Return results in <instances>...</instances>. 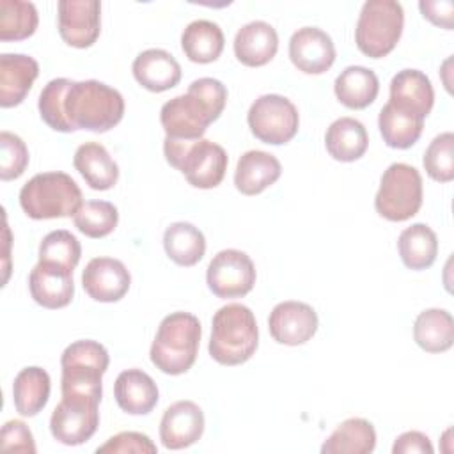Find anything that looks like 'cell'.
<instances>
[{
	"label": "cell",
	"mask_w": 454,
	"mask_h": 454,
	"mask_svg": "<svg viewBox=\"0 0 454 454\" xmlns=\"http://www.w3.org/2000/svg\"><path fill=\"white\" fill-rule=\"evenodd\" d=\"M37 108L41 119L55 131L105 133L121 122L124 99L117 89L98 80L53 78L41 90Z\"/></svg>",
	"instance_id": "6da1fadb"
},
{
	"label": "cell",
	"mask_w": 454,
	"mask_h": 454,
	"mask_svg": "<svg viewBox=\"0 0 454 454\" xmlns=\"http://www.w3.org/2000/svg\"><path fill=\"white\" fill-rule=\"evenodd\" d=\"M227 103V89L216 78H199L186 94L176 96L161 106L160 121L168 138L199 140L207 126L220 117Z\"/></svg>",
	"instance_id": "7a4b0ae2"
},
{
	"label": "cell",
	"mask_w": 454,
	"mask_h": 454,
	"mask_svg": "<svg viewBox=\"0 0 454 454\" xmlns=\"http://www.w3.org/2000/svg\"><path fill=\"white\" fill-rule=\"evenodd\" d=\"M259 344L254 312L243 303H229L213 316L209 355L222 365H239L252 358Z\"/></svg>",
	"instance_id": "3957f363"
},
{
	"label": "cell",
	"mask_w": 454,
	"mask_h": 454,
	"mask_svg": "<svg viewBox=\"0 0 454 454\" xmlns=\"http://www.w3.org/2000/svg\"><path fill=\"white\" fill-rule=\"evenodd\" d=\"M200 333V321L193 314L172 312L165 316L151 344V362L170 376L186 372L195 364Z\"/></svg>",
	"instance_id": "277c9868"
},
{
	"label": "cell",
	"mask_w": 454,
	"mask_h": 454,
	"mask_svg": "<svg viewBox=\"0 0 454 454\" xmlns=\"http://www.w3.org/2000/svg\"><path fill=\"white\" fill-rule=\"evenodd\" d=\"M82 204V190L66 172L35 174L20 190V206L32 220L74 216Z\"/></svg>",
	"instance_id": "5b68a950"
},
{
	"label": "cell",
	"mask_w": 454,
	"mask_h": 454,
	"mask_svg": "<svg viewBox=\"0 0 454 454\" xmlns=\"http://www.w3.org/2000/svg\"><path fill=\"white\" fill-rule=\"evenodd\" d=\"M108 351L98 340H76L69 344L62 356V397L101 401V378L108 369Z\"/></svg>",
	"instance_id": "8992f818"
},
{
	"label": "cell",
	"mask_w": 454,
	"mask_h": 454,
	"mask_svg": "<svg viewBox=\"0 0 454 454\" xmlns=\"http://www.w3.org/2000/svg\"><path fill=\"white\" fill-rule=\"evenodd\" d=\"M163 153L165 160L181 170L192 186L202 190L218 186L229 163L225 149L207 138L174 140L165 137Z\"/></svg>",
	"instance_id": "52a82bcc"
},
{
	"label": "cell",
	"mask_w": 454,
	"mask_h": 454,
	"mask_svg": "<svg viewBox=\"0 0 454 454\" xmlns=\"http://www.w3.org/2000/svg\"><path fill=\"white\" fill-rule=\"evenodd\" d=\"M404 25L403 5L395 0H367L362 5L355 43L358 50L371 57L381 59L388 55L401 39Z\"/></svg>",
	"instance_id": "ba28073f"
},
{
	"label": "cell",
	"mask_w": 454,
	"mask_h": 454,
	"mask_svg": "<svg viewBox=\"0 0 454 454\" xmlns=\"http://www.w3.org/2000/svg\"><path fill=\"white\" fill-rule=\"evenodd\" d=\"M422 206V177L408 163H392L381 176L374 207L390 222H404Z\"/></svg>",
	"instance_id": "9c48e42d"
},
{
	"label": "cell",
	"mask_w": 454,
	"mask_h": 454,
	"mask_svg": "<svg viewBox=\"0 0 454 454\" xmlns=\"http://www.w3.org/2000/svg\"><path fill=\"white\" fill-rule=\"evenodd\" d=\"M248 128L264 144H287L298 133L300 115L296 106L280 94L259 96L247 115Z\"/></svg>",
	"instance_id": "30bf717a"
},
{
	"label": "cell",
	"mask_w": 454,
	"mask_h": 454,
	"mask_svg": "<svg viewBox=\"0 0 454 454\" xmlns=\"http://www.w3.org/2000/svg\"><path fill=\"white\" fill-rule=\"evenodd\" d=\"M206 280L211 293L218 298H241L255 284V266L241 250H220L207 264Z\"/></svg>",
	"instance_id": "8fae6325"
},
{
	"label": "cell",
	"mask_w": 454,
	"mask_h": 454,
	"mask_svg": "<svg viewBox=\"0 0 454 454\" xmlns=\"http://www.w3.org/2000/svg\"><path fill=\"white\" fill-rule=\"evenodd\" d=\"M99 403L62 397L50 419L51 436L64 445H82L92 438L99 426Z\"/></svg>",
	"instance_id": "7c38bea8"
},
{
	"label": "cell",
	"mask_w": 454,
	"mask_h": 454,
	"mask_svg": "<svg viewBox=\"0 0 454 454\" xmlns=\"http://www.w3.org/2000/svg\"><path fill=\"white\" fill-rule=\"evenodd\" d=\"M59 34L74 48H89L101 32V4L98 0H60Z\"/></svg>",
	"instance_id": "4fadbf2b"
},
{
	"label": "cell",
	"mask_w": 454,
	"mask_h": 454,
	"mask_svg": "<svg viewBox=\"0 0 454 454\" xmlns=\"http://www.w3.org/2000/svg\"><path fill=\"white\" fill-rule=\"evenodd\" d=\"M268 328L278 344L300 346L310 340L316 333L317 314L303 301H282L270 312Z\"/></svg>",
	"instance_id": "5bb4252c"
},
{
	"label": "cell",
	"mask_w": 454,
	"mask_h": 454,
	"mask_svg": "<svg viewBox=\"0 0 454 454\" xmlns=\"http://www.w3.org/2000/svg\"><path fill=\"white\" fill-rule=\"evenodd\" d=\"M131 284V275L124 262L114 257H94L87 262L82 273L85 293L103 303L119 301L124 298Z\"/></svg>",
	"instance_id": "9a60e30c"
},
{
	"label": "cell",
	"mask_w": 454,
	"mask_h": 454,
	"mask_svg": "<svg viewBox=\"0 0 454 454\" xmlns=\"http://www.w3.org/2000/svg\"><path fill=\"white\" fill-rule=\"evenodd\" d=\"M291 62L307 74L328 71L335 60L332 37L317 27H301L289 39Z\"/></svg>",
	"instance_id": "2e32d148"
},
{
	"label": "cell",
	"mask_w": 454,
	"mask_h": 454,
	"mask_svg": "<svg viewBox=\"0 0 454 454\" xmlns=\"http://www.w3.org/2000/svg\"><path fill=\"white\" fill-rule=\"evenodd\" d=\"M204 433V413L193 401L170 404L160 422V440L165 449L179 450L193 445Z\"/></svg>",
	"instance_id": "e0dca14e"
},
{
	"label": "cell",
	"mask_w": 454,
	"mask_h": 454,
	"mask_svg": "<svg viewBox=\"0 0 454 454\" xmlns=\"http://www.w3.org/2000/svg\"><path fill=\"white\" fill-rule=\"evenodd\" d=\"M28 289L34 301L44 309H62L74 294L73 270L39 261L28 275Z\"/></svg>",
	"instance_id": "ac0fdd59"
},
{
	"label": "cell",
	"mask_w": 454,
	"mask_h": 454,
	"mask_svg": "<svg viewBox=\"0 0 454 454\" xmlns=\"http://www.w3.org/2000/svg\"><path fill=\"white\" fill-rule=\"evenodd\" d=\"M394 106L411 115L426 119L434 103L431 80L419 69H403L390 82V99Z\"/></svg>",
	"instance_id": "d6986e66"
},
{
	"label": "cell",
	"mask_w": 454,
	"mask_h": 454,
	"mask_svg": "<svg viewBox=\"0 0 454 454\" xmlns=\"http://www.w3.org/2000/svg\"><path fill=\"white\" fill-rule=\"evenodd\" d=\"M39 74V64L23 53L0 55V106L20 105Z\"/></svg>",
	"instance_id": "ffe728a7"
},
{
	"label": "cell",
	"mask_w": 454,
	"mask_h": 454,
	"mask_svg": "<svg viewBox=\"0 0 454 454\" xmlns=\"http://www.w3.org/2000/svg\"><path fill=\"white\" fill-rule=\"evenodd\" d=\"M135 80L151 92H163L176 87L181 80V66L168 51L149 48L133 60Z\"/></svg>",
	"instance_id": "44dd1931"
},
{
	"label": "cell",
	"mask_w": 454,
	"mask_h": 454,
	"mask_svg": "<svg viewBox=\"0 0 454 454\" xmlns=\"http://www.w3.org/2000/svg\"><path fill=\"white\" fill-rule=\"evenodd\" d=\"M278 50L277 30L266 21H250L243 25L234 37V55L248 67L268 64Z\"/></svg>",
	"instance_id": "7402d4cb"
},
{
	"label": "cell",
	"mask_w": 454,
	"mask_h": 454,
	"mask_svg": "<svg viewBox=\"0 0 454 454\" xmlns=\"http://www.w3.org/2000/svg\"><path fill=\"white\" fill-rule=\"evenodd\" d=\"M119 408L129 415H147L158 403V387L142 369L122 371L114 385Z\"/></svg>",
	"instance_id": "603a6c76"
},
{
	"label": "cell",
	"mask_w": 454,
	"mask_h": 454,
	"mask_svg": "<svg viewBox=\"0 0 454 454\" xmlns=\"http://www.w3.org/2000/svg\"><path fill=\"white\" fill-rule=\"evenodd\" d=\"M282 174L280 161L266 151H247L241 154L234 172V184L243 195H257L271 186Z\"/></svg>",
	"instance_id": "cb8c5ba5"
},
{
	"label": "cell",
	"mask_w": 454,
	"mask_h": 454,
	"mask_svg": "<svg viewBox=\"0 0 454 454\" xmlns=\"http://www.w3.org/2000/svg\"><path fill=\"white\" fill-rule=\"evenodd\" d=\"M73 165L92 190H110L119 179L117 163L108 154L105 145L98 142H85L78 145Z\"/></svg>",
	"instance_id": "d4e9b609"
},
{
	"label": "cell",
	"mask_w": 454,
	"mask_h": 454,
	"mask_svg": "<svg viewBox=\"0 0 454 454\" xmlns=\"http://www.w3.org/2000/svg\"><path fill=\"white\" fill-rule=\"evenodd\" d=\"M328 154L337 161H355L362 158L369 145L365 126L353 117L333 121L325 135Z\"/></svg>",
	"instance_id": "484cf974"
},
{
	"label": "cell",
	"mask_w": 454,
	"mask_h": 454,
	"mask_svg": "<svg viewBox=\"0 0 454 454\" xmlns=\"http://www.w3.org/2000/svg\"><path fill=\"white\" fill-rule=\"evenodd\" d=\"M333 90L344 106L362 110L376 99L380 82L372 69L364 66H349L335 78Z\"/></svg>",
	"instance_id": "4316f807"
},
{
	"label": "cell",
	"mask_w": 454,
	"mask_h": 454,
	"mask_svg": "<svg viewBox=\"0 0 454 454\" xmlns=\"http://www.w3.org/2000/svg\"><path fill=\"white\" fill-rule=\"evenodd\" d=\"M225 37L222 28L209 20H195L181 34L184 55L197 64L215 62L223 51Z\"/></svg>",
	"instance_id": "83f0119b"
},
{
	"label": "cell",
	"mask_w": 454,
	"mask_h": 454,
	"mask_svg": "<svg viewBox=\"0 0 454 454\" xmlns=\"http://www.w3.org/2000/svg\"><path fill=\"white\" fill-rule=\"evenodd\" d=\"M50 374L41 367L21 369L12 383L14 408L23 417L37 415L50 399Z\"/></svg>",
	"instance_id": "f1b7e54d"
},
{
	"label": "cell",
	"mask_w": 454,
	"mask_h": 454,
	"mask_svg": "<svg viewBox=\"0 0 454 454\" xmlns=\"http://www.w3.org/2000/svg\"><path fill=\"white\" fill-rule=\"evenodd\" d=\"M376 447V431L365 419H348L321 445L323 454H369Z\"/></svg>",
	"instance_id": "f546056e"
},
{
	"label": "cell",
	"mask_w": 454,
	"mask_h": 454,
	"mask_svg": "<svg viewBox=\"0 0 454 454\" xmlns=\"http://www.w3.org/2000/svg\"><path fill=\"white\" fill-rule=\"evenodd\" d=\"M415 342L427 353H443L454 342V319L445 309L422 310L413 325Z\"/></svg>",
	"instance_id": "4dcf8cb0"
},
{
	"label": "cell",
	"mask_w": 454,
	"mask_h": 454,
	"mask_svg": "<svg viewBox=\"0 0 454 454\" xmlns=\"http://www.w3.org/2000/svg\"><path fill=\"white\" fill-rule=\"evenodd\" d=\"M397 250L406 268L426 270L438 255V238L429 225L413 223L399 234Z\"/></svg>",
	"instance_id": "1f68e13d"
},
{
	"label": "cell",
	"mask_w": 454,
	"mask_h": 454,
	"mask_svg": "<svg viewBox=\"0 0 454 454\" xmlns=\"http://www.w3.org/2000/svg\"><path fill=\"white\" fill-rule=\"evenodd\" d=\"M378 128L383 137V142L392 149H408L422 135L424 119L411 115L404 110H399L392 103H387L380 110Z\"/></svg>",
	"instance_id": "d6a6232c"
},
{
	"label": "cell",
	"mask_w": 454,
	"mask_h": 454,
	"mask_svg": "<svg viewBox=\"0 0 454 454\" xmlns=\"http://www.w3.org/2000/svg\"><path fill=\"white\" fill-rule=\"evenodd\" d=\"M163 248L176 264L193 266L204 257L206 238L193 223L176 222L163 232Z\"/></svg>",
	"instance_id": "836d02e7"
},
{
	"label": "cell",
	"mask_w": 454,
	"mask_h": 454,
	"mask_svg": "<svg viewBox=\"0 0 454 454\" xmlns=\"http://www.w3.org/2000/svg\"><path fill=\"white\" fill-rule=\"evenodd\" d=\"M39 23L32 2L0 0V41H21L30 37Z\"/></svg>",
	"instance_id": "e575fe53"
},
{
	"label": "cell",
	"mask_w": 454,
	"mask_h": 454,
	"mask_svg": "<svg viewBox=\"0 0 454 454\" xmlns=\"http://www.w3.org/2000/svg\"><path fill=\"white\" fill-rule=\"evenodd\" d=\"M74 227L89 238L108 236L119 222L117 207L108 200H87L73 216Z\"/></svg>",
	"instance_id": "d590c367"
},
{
	"label": "cell",
	"mask_w": 454,
	"mask_h": 454,
	"mask_svg": "<svg viewBox=\"0 0 454 454\" xmlns=\"http://www.w3.org/2000/svg\"><path fill=\"white\" fill-rule=\"evenodd\" d=\"M80 255H82L80 241L76 239L74 234L64 229L48 232L39 245V261L55 262L69 270L76 268V264L80 262Z\"/></svg>",
	"instance_id": "8d00e7d4"
},
{
	"label": "cell",
	"mask_w": 454,
	"mask_h": 454,
	"mask_svg": "<svg viewBox=\"0 0 454 454\" xmlns=\"http://www.w3.org/2000/svg\"><path fill=\"white\" fill-rule=\"evenodd\" d=\"M424 168L438 183L454 179V135L450 131L436 135L424 153Z\"/></svg>",
	"instance_id": "74e56055"
},
{
	"label": "cell",
	"mask_w": 454,
	"mask_h": 454,
	"mask_svg": "<svg viewBox=\"0 0 454 454\" xmlns=\"http://www.w3.org/2000/svg\"><path fill=\"white\" fill-rule=\"evenodd\" d=\"M28 165V149L25 142L11 133H0V179L11 181L18 179Z\"/></svg>",
	"instance_id": "f35d334b"
},
{
	"label": "cell",
	"mask_w": 454,
	"mask_h": 454,
	"mask_svg": "<svg viewBox=\"0 0 454 454\" xmlns=\"http://www.w3.org/2000/svg\"><path fill=\"white\" fill-rule=\"evenodd\" d=\"M158 449L153 443V440L137 431H122L112 438H108L103 445L96 449V452H112V454H126V452H137V454H154Z\"/></svg>",
	"instance_id": "ab89813d"
},
{
	"label": "cell",
	"mask_w": 454,
	"mask_h": 454,
	"mask_svg": "<svg viewBox=\"0 0 454 454\" xmlns=\"http://www.w3.org/2000/svg\"><path fill=\"white\" fill-rule=\"evenodd\" d=\"M0 447L2 450H14V452H35V442L32 431L23 420H7L0 431Z\"/></svg>",
	"instance_id": "60d3db41"
},
{
	"label": "cell",
	"mask_w": 454,
	"mask_h": 454,
	"mask_svg": "<svg viewBox=\"0 0 454 454\" xmlns=\"http://www.w3.org/2000/svg\"><path fill=\"white\" fill-rule=\"evenodd\" d=\"M394 454H410V452H419V454H433V445L429 438L420 433V431H406L399 434L394 442L392 447Z\"/></svg>",
	"instance_id": "b9f144b4"
},
{
	"label": "cell",
	"mask_w": 454,
	"mask_h": 454,
	"mask_svg": "<svg viewBox=\"0 0 454 454\" xmlns=\"http://www.w3.org/2000/svg\"><path fill=\"white\" fill-rule=\"evenodd\" d=\"M420 12L424 18H427L431 23L443 27L447 30L452 28V11L454 4L452 2H420L419 4Z\"/></svg>",
	"instance_id": "7bdbcfd3"
},
{
	"label": "cell",
	"mask_w": 454,
	"mask_h": 454,
	"mask_svg": "<svg viewBox=\"0 0 454 454\" xmlns=\"http://www.w3.org/2000/svg\"><path fill=\"white\" fill-rule=\"evenodd\" d=\"M4 234H5V250H4V255H5V275H4V284L2 286H5V282H7V277H9V266H7V257H9V227H7V223L4 225Z\"/></svg>",
	"instance_id": "ee69618b"
}]
</instances>
